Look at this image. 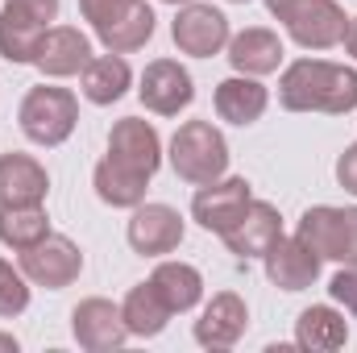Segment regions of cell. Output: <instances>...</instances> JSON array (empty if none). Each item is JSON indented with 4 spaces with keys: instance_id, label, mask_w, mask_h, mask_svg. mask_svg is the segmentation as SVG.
<instances>
[{
    "instance_id": "1",
    "label": "cell",
    "mask_w": 357,
    "mask_h": 353,
    "mask_svg": "<svg viewBox=\"0 0 357 353\" xmlns=\"http://www.w3.org/2000/svg\"><path fill=\"white\" fill-rule=\"evenodd\" d=\"M278 104L287 112L345 117L357 108V71L328 59H299L278 80Z\"/></svg>"
},
{
    "instance_id": "2",
    "label": "cell",
    "mask_w": 357,
    "mask_h": 353,
    "mask_svg": "<svg viewBox=\"0 0 357 353\" xmlns=\"http://www.w3.org/2000/svg\"><path fill=\"white\" fill-rule=\"evenodd\" d=\"M171 171L183 183H212L229 171V142L212 121H183L171 137Z\"/></svg>"
},
{
    "instance_id": "3",
    "label": "cell",
    "mask_w": 357,
    "mask_h": 353,
    "mask_svg": "<svg viewBox=\"0 0 357 353\" xmlns=\"http://www.w3.org/2000/svg\"><path fill=\"white\" fill-rule=\"evenodd\" d=\"M17 121H21V133L33 146H63L79 125V100L67 88L38 84V88L25 91V100L17 108Z\"/></svg>"
},
{
    "instance_id": "4",
    "label": "cell",
    "mask_w": 357,
    "mask_h": 353,
    "mask_svg": "<svg viewBox=\"0 0 357 353\" xmlns=\"http://www.w3.org/2000/svg\"><path fill=\"white\" fill-rule=\"evenodd\" d=\"M54 17H59V0H4V8H0V59L33 63Z\"/></svg>"
},
{
    "instance_id": "5",
    "label": "cell",
    "mask_w": 357,
    "mask_h": 353,
    "mask_svg": "<svg viewBox=\"0 0 357 353\" xmlns=\"http://www.w3.org/2000/svg\"><path fill=\"white\" fill-rule=\"evenodd\" d=\"M299 237L324 258V262L357 266V208L316 204L299 216Z\"/></svg>"
},
{
    "instance_id": "6",
    "label": "cell",
    "mask_w": 357,
    "mask_h": 353,
    "mask_svg": "<svg viewBox=\"0 0 357 353\" xmlns=\"http://www.w3.org/2000/svg\"><path fill=\"white\" fill-rule=\"evenodd\" d=\"M79 270H84V254H79V246H75L71 237H63V233H50V237H42L38 246L21 250V274H25L33 287L63 291V287H71V283L79 278Z\"/></svg>"
},
{
    "instance_id": "7",
    "label": "cell",
    "mask_w": 357,
    "mask_h": 353,
    "mask_svg": "<svg viewBox=\"0 0 357 353\" xmlns=\"http://www.w3.org/2000/svg\"><path fill=\"white\" fill-rule=\"evenodd\" d=\"M171 38H175V46L183 54H191V59H212V54H220V50L229 46L233 33H229V17H225L220 8L191 0V4H183L175 13Z\"/></svg>"
},
{
    "instance_id": "8",
    "label": "cell",
    "mask_w": 357,
    "mask_h": 353,
    "mask_svg": "<svg viewBox=\"0 0 357 353\" xmlns=\"http://www.w3.org/2000/svg\"><path fill=\"white\" fill-rule=\"evenodd\" d=\"M254 200V187H250V179H212V183H204L199 191H195V200H191V216H195V225L199 229H208V233H225V229H233L237 225V216L245 212V204Z\"/></svg>"
},
{
    "instance_id": "9",
    "label": "cell",
    "mask_w": 357,
    "mask_h": 353,
    "mask_svg": "<svg viewBox=\"0 0 357 353\" xmlns=\"http://www.w3.org/2000/svg\"><path fill=\"white\" fill-rule=\"evenodd\" d=\"M183 233H187L183 229V216H178L171 204H137L133 216H129V229H125L133 254H142V258L175 254L178 246H183Z\"/></svg>"
},
{
    "instance_id": "10",
    "label": "cell",
    "mask_w": 357,
    "mask_h": 353,
    "mask_svg": "<svg viewBox=\"0 0 357 353\" xmlns=\"http://www.w3.org/2000/svg\"><path fill=\"white\" fill-rule=\"evenodd\" d=\"M282 25L295 38V46H303V50H333V46L345 42L349 17H345V8L337 0H303Z\"/></svg>"
},
{
    "instance_id": "11",
    "label": "cell",
    "mask_w": 357,
    "mask_h": 353,
    "mask_svg": "<svg viewBox=\"0 0 357 353\" xmlns=\"http://www.w3.org/2000/svg\"><path fill=\"white\" fill-rule=\"evenodd\" d=\"M71 333H75V341L88 353H112L129 341V329H125L121 308H116L112 299H100V295L75 303V312H71Z\"/></svg>"
},
{
    "instance_id": "12",
    "label": "cell",
    "mask_w": 357,
    "mask_h": 353,
    "mask_svg": "<svg viewBox=\"0 0 357 353\" xmlns=\"http://www.w3.org/2000/svg\"><path fill=\"white\" fill-rule=\"evenodd\" d=\"M137 100L158 112V117H178L191 100H195V84L187 75V67L175 63V59H154L146 71H142V88H137Z\"/></svg>"
},
{
    "instance_id": "13",
    "label": "cell",
    "mask_w": 357,
    "mask_h": 353,
    "mask_svg": "<svg viewBox=\"0 0 357 353\" xmlns=\"http://www.w3.org/2000/svg\"><path fill=\"white\" fill-rule=\"evenodd\" d=\"M250 329V308L237 291H220L204 303L195 320V345L204 350H233Z\"/></svg>"
},
{
    "instance_id": "14",
    "label": "cell",
    "mask_w": 357,
    "mask_h": 353,
    "mask_svg": "<svg viewBox=\"0 0 357 353\" xmlns=\"http://www.w3.org/2000/svg\"><path fill=\"white\" fill-rule=\"evenodd\" d=\"M262 262H266V278L278 291H307L320 278L324 258L295 233V237H278L266 254H262Z\"/></svg>"
},
{
    "instance_id": "15",
    "label": "cell",
    "mask_w": 357,
    "mask_h": 353,
    "mask_svg": "<svg viewBox=\"0 0 357 353\" xmlns=\"http://www.w3.org/2000/svg\"><path fill=\"white\" fill-rule=\"evenodd\" d=\"M108 158L142 171V175L154 179V171L162 167V137L150 121L142 117H121L108 133Z\"/></svg>"
},
{
    "instance_id": "16",
    "label": "cell",
    "mask_w": 357,
    "mask_h": 353,
    "mask_svg": "<svg viewBox=\"0 0 357 353\" xmlns=\"http://www.w3.org/2000/svg\"><path fill=\"white\" fill-rule=\"evenodd\" d=\"M278 237H282V216H278V208L266 204V200H250L245 212L237 216V225L220 233V241L237 258H262Z\"/></svg>"
},
{
    "instance_id": "17",
    "label": "cell",
    "mask_w": 357,
    "mask_h": 353,
    "mask_svg": "<svg viewBox=\"0 0 357 353\" xmlns=\"http://www.w3.org/2000/svg\"><path fill=\"white\" fill-rule=\"evenodd\" d=\"M91 59L96 54H91L88 33H79L75 25H50L46 38H42V46H38L33 67L42 75H50V80H67V75H84V67H88Z\"/></svg>"
},
{
    "instance_id": "18",
    "label": "cell",
    "mask_w": 357,
    "mask_h": 353,
    "mask_svg": "<svg viewBox=\"0 0 357 353\" xmlns=\"http://www.w3.org/2000/svg\"><path fill=\"white\" fill-rule=\"evenodd\" d=\"M50 191V175L33 154H0V208H17V204H42Z\"/></svg>"
},
{
    "instance_id": "19",
    "label": "cell",
    "mask_w": 357,
    "mask_h": 353,
    "mask_svg": "<svg viewBox=\"0 0 357 353\" xmlns=\"http://www.w3.org/2000/svg\"><path fill=\"white\" fill-rule=\"evenodd\" d=\"M229 63H233L237 75H254V80L274 75L282 67V42H278L274 29H262V25L241 29V33L229 38Z\"/></svg>"
},
{
    "instance_id": "20",
    "label": "cell",
    "mask_w": 357,
    "mask_h": 353,
    "mask_svg": "<svg viewBox=\"0 0 357 353\" xmlns=\"http://www.w3.org/2000/svg\"><path fill=\"white\" fill-rule=\"evenodd\" d=\"M270 104V91L254 80V75H233V80H220L216 84V117L229 121V125H254L262 121Z\"/></svg>"
},
{
    "instance_id": "21",
    "label": "cell",
    "mask_w": 357,
    "mask_h": 353,
    "mask_svg": "<svg viewBox=\"0 0 357 353\" xmlns=\"http://www.w3.org/2000/svg\"><path fill=\"white\" fill-rule=\"evenodd\" d=\"M345 341H349V320L337 308L316 303V308L299 312V320H295V345L299 350L333 353V350H345Z\"/></svg>"
},
{
    "instance_id": "22",
    "label": "cell",
    "mask_w": 357,
    "mask_h": 353,
    "mask_svg": "<svg viewBox=\"0 0 357 353\" xmlns=\"http://www.w3.org/2000/svg\"><path fill=\"white\" fill-rule=\"evenodd\" d=\"M91 187L108 208H137V204H146L150 175H142V171H133L116 158H100L96 171H91Z\"/></svg>"
},
{
    "instance_id": "23",
    "label": "cell",
    "mask_w": 357,
    "mask_h": 353,
    "mask_svg": "<svg viewBox=\"0 0 357 353\" xmlns=\"http://www.w3.org/2000/svg\"><path fill=\"white\" fill-rule=\"evenodd\" d=\"M121 316H125L129 337H158L175 312L167 308V299L158 295L154 283H137V287H129V295L121 303Z\"/></svg>"
},
{
    "instance_id": "24",
    "label": "cell",
    "mask_w": 357,
    "mask_h": 353,
    "mask_svg": "<svg viewBox=\"0 0 357 353\" xmlns=\"http://www.w3.org/2000/svg\"><path fill=\"white\" fill-rule=\"evenodd\" d=\"M133 84V71H129V63H125V54H96L88 67H84V96H88L91 104H116L125 91Z\"/></svg>"
},
{
    "instance_id": "25",
    "label": "cell",
    "mask_w": 357,
    "mask_h": 353,
    "mask_svg": "<svg viewBox=\"0 0 357 353\" xmlns=\"http://www.w3.org/2000/svg\"><path fill=\"white\" fill-rule=\"evenodd\" d=\"M154 25H158L154 8H150L146 0H137L121 21H112V25L96 29V38H100V46H104V50H112V54H133V50H142V46L154 38Z\"/></svg>"
},
{
    "instance_id": "26",
    "label": "cell",
    "mask_w": 357,
    "mask_h": 353,
    "mask_svg": "<svg viewBox=\"0 0 357 353\" xmlns=\"http://www.w3.org/2000/svg\"><path fill=\"white\" fill-rule=\"evenodd\" d=\"M150 283L158 287V295L167 299L171 312H191L204 299V274L187 262H158V270L150 274Z\"/></svg>"
},
{
    "instance_id": "27",
    "label": "cell",
    "mask_w": 357,
    "mask_h": 353,
    "mask_svg": "<svg viewBox=\"0 0 357 353\" xmlns=\"http://www.w3.org/2000/svg\"><path fill=\"white\" fill-rule=\"evenodd\" d=\"M42 237H50V216L42 204H17V208H0V241L8 250H29Z\"/></svg>"
},
{
    "instance_id": "28",
    "label": "cell",
    "mask_w": 357,
    "mask_h": 353,
    "mask_svg": "<svg viewBox=\"0 0 357 353\" xmlns=\"http://www.w3.org/2000/svg\"><path fill=\"white\" fill-rule=\"evenodd\" d=\"M29 308V278L21 274V266L0 258V320H13Z\"/></svg>"
},
{
    "instance_id": "29",
    "label": "cell",
    "mask_w": 357,
    "mask_h": 353,
    "mask_svg": "<svg viewBox=\"0 0 357 353\" xmlns=\"http://www.w3.org/2000/svg\"><path fill=\"white\" fill-rule=\"evenodd\" d=\"M133 4L137 0H79V13H84V21H91V29H104V25L121 21Z\"/></svg>"
},
{
    "instance_id": "30",
    "label": "cell",
    "mask_w": 357,
    "mask_h": 353,
    "mask_svg": "<svg viewBox=\"0 0 357 353\" xmlns=\"http://www.w3.org/2000/svg\"><path fill=\"white\" fill-rule=\"evenodd\" d=\"M328 295H333V303H341L345 312H354L357 316V266H341V270L333 274Z\"/></svg>"
},
{
    "instance_id": "31",
    "label": "cell",
    "mask_w": 357,
    "mask_h": 353,
    "mask_svg": "<svg viewBox=\"0 0 357 353\" xmlns=\"http://www.w3.org/2000/svg\"><path fill=\"white\" fill-rule=\"evenodd\" d=\"M337 183H341L349 195H357V146H349V150L337 158Z\"/></svg>"
},
{
    "instance_id": "32",
    "label": "cell",
    "mask_w": 357,
    "mask_h": 353,
    "mask_svg": "<svg viewBox=\"0 0 357 353\" xmlns=\"http://www.w3.org/2000/svg\"><path fill=\"white\" fill-rule=\"evenodd\" d=\"M303 0H266V8H270V17H278V21H287L295 8H299Z\"/></svg>"
},
{
    "instance_id": "33",
    "label": "cell",
    "mask_w": 357,
    "mask_h": 353,
    "mask_svg": "<svg viewBox=\"0 0 357 353\" xmlns=\"http://www.w3.org/2000/svg\"><path fill=\"white\" fill-rule=\"evenodd\" d=\"M345 50L357 59V17H349V29H345Z\"/></svg>"
},
{
    "instance_id": "34",
    "label": "cell",
    "mask_w": 357,
    "mask_h": 353,
    "mask_svg": "<svg viewBox=\"0 0 357 353\" xmlns=\"http://www.w3.org/2000/svg\"><path fill=\"white\" fill-rule=\"evenodd\" d=\"M21 345H17V337H8V333H0V353H17Z\"/></svg>"
},
{
    "instance_id": "35",
    "label": "cell",
    "mask_w": 357,
    "mask_h": 353,
    "mask_svg": "<svg viewBox=\"0 0 357 353\" xmlns=\"http://www.w3.org/2000/svg\"><path fill=\"white\" fill-rule=\"evenodd\" d=\"M162 4H175V8H178V4H191V0H162Z\"/></svg>"
},
{
    "instance_id": "36",
    "label": "cell",
    "mask_w": 357,
    "mask_h": 353,
    "mask_svg": "<svg viewBox=\"0 0 357 353\" xmlns=\"http://www.w3.org/2000/svg\"><path fill=\"white\" fill-rule=\"evenodd\" d=\"M233 4H250V0H233Z\"/></svg>"
}]
</instances>
